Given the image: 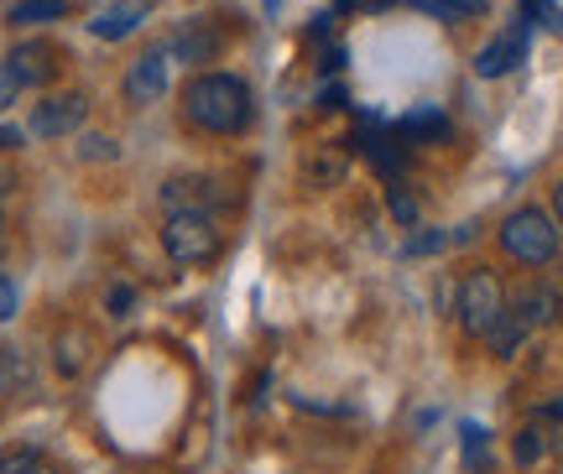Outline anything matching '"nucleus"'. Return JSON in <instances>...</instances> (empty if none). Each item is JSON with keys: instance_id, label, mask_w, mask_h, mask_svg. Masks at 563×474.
<instances>
[{"instance_id": "9", "label": "nucleus", "mask_w": 563, "mask_h": 474, "mask_svg": "<svg viewBox=\"0 0 563 474\" xmlns=\"http://www.w3.org/2000/svg\"><path fill=\"white\" fill-rule=\"evenodd\" d=\"M522 58H527V32L511 26V32L490 37L481 53H475V74H481V79H501V74H511Z\"/></svg>"}, {"instance_id": "16", "label": "nucleus", "mask_w": 563, "mask_h": 474, "mask_svg": "<svg viewBox=\"0 0 563 474\" xmlns=\"http://www.w3.org/2000/svg\"><path fill=\"white\" fill-rule=\"evenodd\" d=\"M485 339H490V350H496V355L506 360V355H517V344L527 339V323H522L517 313H511V308H506V313L496 318V329H490Z\"/></svg>"}, {"instance_id": "6", "label": "nucleus", "mask_w": 563, "mask_h": 474, "mask_svg": "<svg viewBox=\"0 0 563 474\" xmlns=\"http://www.w3.org/2000/svg\"><path fill=\"white\" fill-rule=\"evenodd\" d=\"M5 68H11V79L21 89H42V84L58 79V47L53 42H16L5 53Z\"/></svg>"}, {"instance_id": "2", "label": "nucleus", "mask_w": 563, "mask_h": 474, "mask_svg": "<svg viewBox=\"0 0 563 474\" xmlns=\"http://www.w3.org/2000/svg\"><path fill=\"white\" fill-rule=\"evenodd\" d=\"M501 245L506 256L527 261V266H548L559 256V219H548L543 209H517L501 224Z\"/></svg>"}, {"instance_id": "4", "label": "nucleus", "mask_w": 563, "mask_h": 474, "mask_svg": "<svg viewBox=\"0 0 563 474\" xmlns=\"http://www.w3.org/2000/svg\"><path fill=\"white\" fill-rule=\"evenodd\" d=\"M506 313V293L501 282H496V272H470V277L460 282V323L464 334L485 339L490 329H496V318Z\"/></svg>"}, {"instance_id": "33", "label": "nucleus", "mask_w": 563, "mask_h": 474, "mask_svg": "<svg viewBox=\"0 0 563 474\" xmlns=\"http://www.w3.org/2000/svg\"><path fill=\"white\" fill-rule=\"evenodd\" d=\"M543 417H559V422H563V401H548V407H543Z\"/></svg>"}, {"instance_id": "29", "label": "nucleus", "mask_w": 563, "mask_h": 474, "mask_svg": "<svg viewBox=\"0 0 563 474\" xmlns=\"http://www.w3.org/2000/svg\"><path fill=\"white\" fill-rule=\"evenodd\" d=\"M11 313H16V287H11L5 277H0V323H5Z\"/></svg>"}, {"instance_id": "15", "label": "nucleus", "mask_w": 563, "mask_h": 474, "mask_svg": "<svg viewBox=\"0 0 563 474\" xmlns=\"http://www.w3.org/2000/svg\"><path fill=\"white\" fill-rule=\"evenodd\" d=\"M308 183L313 188H334V183H344V173H350V162H344V152H319V157H308Z\"/></svg>"}, {"instance_id": "20", "label": "nucleus", "mask_w": 563, "mask_h": 474, "mask_svg": "<svg viewBox=\"0 0 563 474\" xmlns=\"http://www.w3.org/2000/svg\"><path fill=\"white\" fill-rule=\"evenodd\" d=\"M0 474H58V470H53L42 454H32V449H16V454L0 459Z\"/></svg>"}, {"instance_id": "11", "label": "nucleus", "mask_w": 563, "mask_h": 474, "mask_svg": "<svg viewBox=\"0 0 563 474\" xmlns=\"http://www.w3.org/2000/svg\"><path fill=\"white\" fill-rule=\"evenodd\" d=\"M141 21H146V0H115V5H104L100 16L89 21V32L100 42H121L136 32Z\"/></svg>"}, {"instance_id": "18", "label": "nucleus", "mask_w": 563, "mask_h": 474, "mask_svg": "<svg viewBox=\"0 0 563 474\" xmlns=\"http://www.w3.org/2000/svg\"><path fill=\"white\" fill-rule=\"evenodd\" d=\"M407 5H418V11H428V16H439V21H464L485 11V0H407Z\"/></svg>"}, {"instance_id": "5", "label": "nucleus", "mask_w": 563, "mask_h": 474, "mask_svg": "<svg viewBox=\"0 0 563 474\" xmlns=\"http://www.w3.org/2000/svg\"><path fill=\"white\" fill-rule=\"evenodd\" d=\"M84 115H89V99H84L79 89H68V95H53V99H42V104H32L26 136H37V141H63V136H74V131H79Z\"/></svg>"}, {"instance_id": "30", "label": "nucleus", "mask_w": 563, "mask_h": 474, "mask_svg": "<svg viewBox=\"0 0 563 474\" xmlns=\"http://www.w3.org/2000/svg\"><path fill=\"white\" fill-rule=\"evenodd\" d=\"M21 146V131L16 125H0V152H16Z\"/></svg>"}, {"instance_id": "25", "label": "nucleus", "mask_w": 563, "mask_h": 474, "mask_svg": "<svg viewBox=\"0 0 563 474\" xmlns=\"http://www.w3.org/2000/svg\"><path fill=\"white\" fill-rule=\"evenodd\" d=\"M517 459H522V464H532V459H543V438L532 433V428H527V433H517Z\"/></svg>"}, {"instance_id": "1", "label": "nucleus", "mask_w": 563, "mask_h": 474, "mask_svg": "<svg viewBox=\"0 0 563 474\" xmlns=\"http://www.w3.org/2000/svg\"><path fill=\"white\" fill-rule=\"evenodd\" d=\"M183 115L209 136H241L256 104H251V84L235 74H194L183 84Z\"/></svg>"}, {"instance_id": "24", "label": "nucleus", "mask_w": 563, "mask_h": 474, "mask_svg": "<svg viewBox=\"0 0 563 474\" xmlns=\"http://www.w3.org/2000/svg\"><path fill=\"white\" fill-rule=\"evenodd\" d=\"M443 245H449V235H439V230H433V235L407 240V256H433V251H443Z\"/></svg>"}, {"instance_id": "12", "label": "nucleus", "mask_w": 563, "mask_h": 474, "mask_svg": "<svg viewBox=\"0 0 563 474\" xmlns=\"http://www.w3.org/2000/svg\"><path fill=\"white\" fill-rule=\"evenodd\" d=\"M53 355H58V376H84V371H89V355H95V339L84 334V329H63L58 344H53Z\"/></svg>"}, {"instance_id": "34", "label": "nucleus", "mask_w": 563, "mask_h": 474, "mask_svg": "<svg viewBox=\"0 0 563 474\" xmlns=\"http://www.w3.org/2000/svg\"><path fill=\"white\" fill-rule=\"evenodd\" d=\"M340 5H355V0H340Z\"/></svg>"}, {"instance_id": "17", "label": "nucleus", "mask_w": 563, "mask_h": 474, "mask_svg": "<svg viewBox=\"0 0 563 474\" xmlns=\"http://www.w3.org/2000/svg\"><path fill=\"white\" fill-rule=\"evenodd\" d=\"M68 16V0H16L11 5V21L16 26H32V21H63Z\"/></svg>"}, {"instance_id": "8", "label": "nucleus", "mask_w": 563, "mask_h": 474, "mask_svg": "<svg viewBox=\"0 0 563 474\" xmlns=\"http://www.w3.org/2000/svg\"><path fill=\"white\" fill-rule=\"evenodd\" d=\"M162 95H167V47H152L125 68V99L131 104H157Z\"/></svg>"}, {"instance_id": "23", "label": "nucleus", "mask_w": 563, "mask_h": 474, "mask_svg": "<svg viewBox=\"0 0 563 474\" xmlns=\"http://www.w3.org/2000/svg\"><path fill=\"white\" fill-rule=\"evenodd\" d=\"M84 157H89V162L121 157V146H115V141H110V136H89V141H84Z\"/></svg>"}, {"instance_id": "31", "label": "nucleus", "mask_w": 563, "mask_h": 474, "mask_svg": "<svg viewBox=\"0 0 563 474\" xmlns=\"http://www.w3.org/2000/svg\"><path fill=\"white\" fill-rule=\"evenodd\" d=\"M5 386H11V355L0 350V392H5Z\"/></svg>"}, {"instance_id": "22", "label": "nucleus", "mask_w": 563, "mask_h": 474, "mask_svg": "<svg viewBox=\"0 0 563 474\" xmlns=\"http://www.w3.org/2000/svg\"><path fill=\"white\" fill-rule=\"evenodd\" d=\"M464 454H470V470H485L490 459H485V433L481 428H464Z\"/></svg>"}, {"instance_id": "28", "label": "nucleus", "mask_w": 563, "mask_h": 474, "mask_svg": "<svg viewBox=\"0 0 563 474\" xmlns=\"http://www.w3.org/2000/svg\"><path fill=\"white\" fill-rule=\"evenodd\" d=\"M104 308H110V313H125V308H131V287H110V293H104Z\"/></svg>"}, {"instance_id": "26", "label": "nucleus", "mask_w": 563, "mask_h": 474, "mask_svg": "<svg viewBox=\"0 0 563 474\" xmlns=\"http://www.w3.org/2000/svg\"><path fill=\"white\" fill-rule=\"evenodd\" d=\"M391 214L402 219V224H412V219H418V203H412V194H402V188H391Z\"/></svg>"}, {"instance_id": "27", "label": "nucleus", "mask_w": 563, "mask_h": 474, "mask_svg": "<svg viewBox=\"0 0 563 474\" xmlns=\"http://www.w3.org/2000/svg\"><path fill=\"white\" fill-rule=\"evenodd\" d=\"M16 89L21 84L11 79V68H5V58H0V110H11V104H16Z\"/></svg>"}, {"instance_id": "7", "label": "nucleus", "mask_w": 563, "mask_h": 474, "mask_svg": "<svg viewBox=\"0 0 563 474\" xmlns=\"http://www.w3.org/2000/svg\"><path fill=\"white\" fill-rule=\"evenodd\" d=\"M162 203H167V214H209L214 203H224V194H220V183L214 178L178 173V178L162 183Z\"/></svg>"}, {"instance_id": "14", "label": "nucleus", "mask_w": 563, "mask_h": 474, "mask_svg": "<svg viewBox=\"0 0 563 474\" xmlns=\"http://www.w3.org/2000/svg\"><path fill=\"white\" fill-rule=\"evenodd\" d=\"M449 115L443 110H412V115L402 120V141H449Z\"/></svg>"}, {"instance_id": "32", "label": "nucleus", "mask_w": 563, "mask_h": 474, "mask_svg": "<svg viewBox=\"0 0 563 474\" xmlns=\"http://www.w3.org/2000/svg\"><path fill=\"white\" fill-rule=\"evenodd\" d=\"M553 214H559V230H563V183L553 188Z\"/></svg>"}, {"instance_id": "10", "label": "nucleus", "mask_w": 563, "mask_h": 474, "mask_svg": "<svg viewBox=\"0 0 563 474\" xmlns=\"http://www.w3.org/2000/svg\"><path fill=\"white\" fill-rule=\"evenodd\" d=\"M220 53V32L209 21H183L178 32L167 37V58H183V63H214Z\"/></svg>"}, {"instance_id": "21", "label": "nucleus", "mask_w": 563, "mask_h": 474, "mask_svg": "<svg viewBox=\"0 0 563 474\" xmlns=\"http://www.w3.org/2000/svg\"><path fill=\"white\" fill-rule=\"evenodd\" d=\"M522 11L538 21V26H548V32H563V11L553 0H522Z\"/></svg>"}, {"instance_id": "13", "label": "nucleus", "mask_w": 563, "mask_h": 474, "mask_svg": "<svg viewBox=\"0 0 563 474\" xmlns=\"http://www.w3.org/2000/svg\"><path fill=\"white\" fill-rule=\"evenodd\" d=\"M511 313L522 318L527 329H532V323H553V318L563 313V297L548 293V287H527V293L511 302Z\"/></svg>"}, {"instance_id": "3", "label": "nucleus", "mask_w": 563, "mask_h": 474, "mask_svg": "<svg viewBox=\"0 0 563 474\" xmlns=\"http://www.w3.org/2000/svg\"><path fill=\"white\" fill-rule=\"evenodd\" d=\"M162 251L178 266H203L220 256V224L214 214H167L162 224Z\"/></svg>"}, {"instance_id": "19", "label": "nucleus", "mask_w": 563, "mask_h": 474, "mask_svg": "<svg viewBox=\"0 0 563 474\" xmlns=\"http://www.w3.org/2000/svg\"><path fill=\"white\" fill-rule=\"evenodd\" d=\"M365 157L376 162V173H386V178H397V173H402V146H397V141L371 136L365 141Z\"/></svg>"}]
</instances>
